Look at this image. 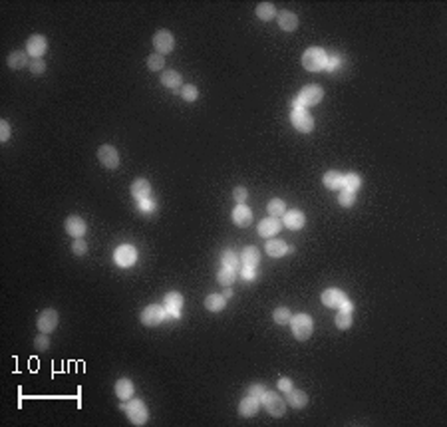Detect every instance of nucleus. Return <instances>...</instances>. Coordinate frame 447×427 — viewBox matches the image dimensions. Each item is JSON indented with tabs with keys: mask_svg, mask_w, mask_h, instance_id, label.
I'll return each instance as SVG.
<instances>
[{
	"mask_svg": "<svg viewBox=\"0 0 447 427\" xmlns=\"http://www.w3.org/2000/svg\"><path fill=\"white\" fill-rule=\"evenodd\" d=\"M338 203L342 205V207H352V205L356 203V195H354L352 191H344V189H342V193H340V197H338Z\"/></svg>",
	"mask_w": 447,
	"mask_h": 427,
	"instance_id": "nucleus-39",
	"label": "nucleus"
},
{
	"mask_svg": "<svg viewBox=\"0 0 447 427\" xmlns=\"http://www.w3.org/2000/svg\"><path fill=\"white\" fill-rule=\"evenodd\" d=\"M290 122H292V125H294L298 131H302V133H310V131L314 129V120H312V116L306 111L304 107H302V109H294L292 116H290Z\"/></svg>",
	"mask_w": 447,
	"mask_h": 427,
	"instance_id": "nucleus-5",
	"label": "nucleus"
},
{
	"mask_svg": "<svg viewBox=\"0 0 447 427\" xmlns=\"http://www.w3.org/2000/svg\"><path fill=\"white\" fill-rule=\"evenodd\" d=\"M161 83L165 88H169V90H177V88H181L183 78H181V74L177 70H167V72L161 74Z\"/></svg>",
	"mask_w": 447,
	"mask_h": 427,
	"instance_id": "nucleus-21",
	"label": "nucleus"
},
{
	"mask_svg": "<svg viewBox=\"0 0 447 427\" xmlns=\"http://www.w3.org/2000/svg\"><path fill=\"white\" fill-rule=\"evenodd\" d=\"M290 407L294 409H302V407L308 406V395L300 389H290L288 391V402H286Z\"/></svg>",
	"mask_w": 447,
	"mask_h": 427,
	"instance_id": "nucleus-23",
	"label": "nucleus"
},
{
	"mask_svg": "<svg viewBox=\"0 0 447 427\" xmlns=\"http://www.w3.org/2000/svg\"><path fill=\"white\" fill-rule=\"evenodd\" d=\"M139 203H142V209H143V211H153V209H155V205L149 203L147 199H143V201H139Z\"/></svg>",
	"mask_w": 447,
	"mask_h": 427,
	"instance_id": "nucleus-49",
	"label": "nucleus"
},
{
	"mask_svg": "<svg viewBox=\"0 0 447 427\" xmlns=\"http://www.w3.org/2000/svg\"><path fill=\"white\" fill-rule=\"evenodd\" d=\"M278 389H283V391L288 393V391L292 389V382H290L288 378H281V380H278Z\"/></svg>",
	"mask_w": 447,
	"mask_h": 427,
	"instance_id": "nucleus-47",
	"label": "nucleus"
},
{
	"mask_svg": "<svg viewBox=\"0 0 447 427\" xmlns=\"http://www.w3.org/2000/svg\"><path fill=\"white\" fill-rule=\"evenodd\" d=\"M264 248H266V254H268V257H274V259L285 257L286 250H288V246H286L285 241H278V239H276V241H268Z\"/></svg>",
	"mask_w": 447,
	"mask_h": 427,
	"instance_id": "nucleus-25",
	"label": "nucleus"
},
{
	"mask_svg": "<svg viewBox=\"0 0 447 427\" xmlns=\"http://www.w3.org/2000/svg\"><path fill=\"white\" fill-rule=\"evenodd\" d=\"M72 252L78 254V257H81V254L88 252V244L83 243V239H76V241H74V244H72Z\"/></svg>",
	"mask_w": 447,
	"mask_h": 427,
	"instance_id": "nucleus-43",
	"label": "nucleus"
},
{
	"mask_svg": "<svg viewBox=\"0 0 447 427\" xmlns=\"http://www.w3.org/2000/svg\"><path fill=\"white\" fill-rule=\"evenodd\" d=\"M64 229H66V233H68L70 237H74V239H81V237L86 235V223H83V219H80V217H68Z\"/></svg>",
	"mask_w": 447,
	"mask_h": 427,
	"instance_id": "nucleus-15",
	"label": "nucleus"
},
{
	"mask_svg": "<svg viewBox=\"0 0 447 427\" xmlns=\"http://www.w3.org/2000/svg\"><path fill=\"white\" fill-rule=\"evenodd\" d=\"M266 393V387L263 384H255V386L248 387V395H253V397H257V400H263V395Z\"/></svg>",
	"mask_w": 447,
	"mask_h": 427,
	"instance_id": "nucleus-44",
	"label": "nucleus"
},
{
	"mask_svg": "<svg viewBox=\"0 0 447 427\" xmlns=\"http://www.w3.org/2000/svg\"><path fill=\"white\" fill-rule=\"evenodd\" d=\"M233 221L239 226H248L253 223V211L246 205H237L235 211H233Z\"/></svg>",
	"mask_w": 447,
	"mask_h": 427,
	"instance_id": "nucleus-18",
	"label": "nucleus"
},
{
	"mask_svg": "<svg viewBox=\"0 0 447 427\" xmlns=\"http://www.w3.org/2000/svg\"><path fill=\"white\" fill-rule=\"evenodd\" d=\"M34 348L38 350V352H44V350H48L50 348V338H48V334H44L40 332V336L34 340Z\"/></svg>",
	"mask_w": 447,
	"mask_h": 427,
	"instance_id": "nucleus-40",
	"label": "nucleus"
},
{
	"mask_svg": "<svg viewBox=\"0 0 447 427\" xmlns=\"http://www.w3.org/2000/svg\"><path fill=\"white\" fill-rule=\"evenodd\" d=\"M281 226H283V223L276 217H266L259 223V235L264 237V239H270L281 231Z\"/></svg>",
	"mask_w": 447,
	"mask_h": 427,
	"instance_id": "nucleus-13",
	"label": "nucleus"
},
{
	"mask_svg": "<svg viewBox=\"0 0 447 427\" xmlns=\"http://www.w3.org/2000/svg\"><path fill=\"white\" fill-rule=\"evenodd\" d=\"M8 66L12 68V70H20L24 66H28V56L20 52V50H16V52H12L10 56H8Z\"/></svg>",
	"mask_w": 447,
	"mask_h": 427,
	"instance_id": "nucleus-30",
	"label": "nucleus"
},
{
	"mask_svg": "<svg viewBox=\"0 0 447 427\" xmlns=\"http://www.w3.org/2000/svg\"><path fill=\"white\" fill-rule=\"evenodd\" d=\"M298 98L304 102V105H316L324 98V90L320 86H316V83H310V86H306L304 90L300 92Z\"/></svg>",
	"mask_w": 447,
	"mask_h": 427,
	"instance_id": "nucleus-10",
	"label": "nucleus"
},
{
	"mask_svg": "<svg viewBox=\"0 0 447 427\" xmlns=\"http://www.w3.org/2000/svg\"><path fill=\"white\" fill-rule=\"evenodd\" d=\"M259 409H261V400H257V397H253V395H246L244 400H241V404H239V413H241L243 417L257 415Z\"/></svg>",
	"mask_w": 447,
	"mask_h": 427,
	"instance_id": "nucleus-16",
	"label": "nucleus"
},
{
	"mask_svg": "<svg viewBox=\"0 0 447 427\" xmlns=\"http://www.w3.org/2000/svg\"><path fill=\"white\" fill-rule=\"evenodd\" d=\"M346 300H348L346 294L342 290H338V288H328V290L322 292V302L326 306H330V308H340Z\"/></svg>",
	"mask_w": 447,
	"mask_h": 427,
	"instance_id": "nucleus-14",
	"label": "nucleus"
},
{
	"mask_svg": "<svg viewBox=\"0 0 447 427\" xmlns=\"http://www.w3.org/2000/svg\"><path fill=\"white\" fill-rule=\"evenodd\" d=\"M266 209H268V215H270V217H276V219H278V217H285V213H286V205L283 199H272Z\"/></svg>",
	"mask_w": 447,
	"mask_h": 427,
	"instance_id": "nucleus-31",
	"label": "nucleus"
},
{
	"mask_svg": "<svg viewBox=\"0 0 447 427\" xmlns=\"http://www.w3.org/2000/svg\"><path fill=\"white\" fill-rule=\"evenodd\" d=\"M276 22L278 26L285 30V32H294L298 28V16L294 12H288V10H283L276 14Z\"/></svg>",
	"mask_w": 447,
	"mask_h": 427,
	"instance_id": "nucleus-17",
	"label": "nucleus"
},
{
	"mask_svg": "<svg viewBox=\"0 0 447 427\" xmlns=\"http://www.w3.org/2000/svg\"><path fill=\"white\" fill-rule=\"evenodd\" d=\"M340 308H342V312H352V310H354V304H352L350 300H346V302L340 306Z\"/></svg>",
	"mask_w": 447,
	"mask_h": 427,
	"instance_id": "nucleus-50",
	"label": "nucleus"
},
{
	"mask_svg": "<svg viewBox=\"0 0 447 427\" xmlns=\"http://www.w3.org/2000/svg\"><path fill=\"white\" fill-rule=\"evenodd\" d=\"M326 62H328V54H326L322 48L318 46H312L308 48L302 56V66L308 72H320L326 68Z\"/></svg>",
	"mask_w": 447,
	"mask_h": 427,
	"instance_id": "nucleus-1",
	"label": "nucleus"
},
{
	"mask_svg": "<svg viewBox=\"0 0 447 427\" xmlns=\"http://www.w3.org/2000/svg\"><path fill=\"white\" fill-rule=\"evenodd\" d=\"M163 66H165V58L161 54H153V56L147 58V68L151 72H159V70H163Z\"/></svg>",
	"mask_w": 447,
	"mask_h": 427,
	"instance_id": "nucleus-36",
	"label": "nucleus"
},
{
	"mask_svg": "<svg viewBox=\"0 0 447 427\" xmlns=\"http://www.w3.org/2000/svg\"><path fill=\"white\" fill-rule=\"evenodd\" d=\"M243 276L246 278V280H253V276H255V268H253V266H244Z\"/></svg>",
	"mask_w": 447,
	"mask_h": 427,
	"instance_id": "nucleus-48",
	"label": "nucleus"
},
{
	"mask_svg": "<svg viewBox=\"0 0 447 427\" xmlns=\"http://www.w3.org/2000/svg\"><path fill=\"white\" fill-rule=\"evenodd\" d=\"M153 46H155L157 54H161V56L163 54H169L175 48V38H173V34L169 30H159L153 36Z\"/></svg>",
	"mask_w": 447,
	"mask_h": 427,
	"instance_id": "nucleus-7",
	"label": "nucleus"
},
{
	"mask_svg": "<svg viewBox=\"0 0 447 427\" xmlns=\"http://www.w3.org/2000/svg\"><path fill=\"white\" fill-rule=\"evenodd\" d=\"M36 326L38 330L44 332V334H50L52 330H56L58 326V312L54 308H46L38 314V320H36Z\"/></svg>",
	"mask_w": 447,
	"mask_h": 427,
	"instance_id": "nucleus-4",
	"label": "nucleus"
},
{
	"mask_svg": "<svg viewBox=\"0 0 447 427\" xmlns=\"http://www.w3.org/2000/svg\"><path fill=\"white\" fill-rule=\"evenodd\" d=\"M257 16L264 22L272 20V18L276 16V8H274V4H270V2H261V4L257 6Z\"/></svg>",
	"mask_w": 447,
	"mask_h": 427,
	"instance_id": "nucleus-28",
	"label": "nucleus"
},
{
	"mask_svg": "<svg viewBox=\"0 0 447 427\" xmlns=\"http://www.w3.org/2000/svg\"><path fill=\"white\" fill-rule=\"evenodd\" d=\"M114 259H116V263L120 266H131L135 263V259H137V250H135L131 244H122V246L116 250Z\"/></svg>",
	"mask_w": 447,
	"mask_h": 427,
	"instance_id": "nucleus-11",
	"label": "nucleus"
},
{
	"mask_svg": "<svg viewBox=\"0 0 447 427\" xmlns=\"http://www.w3.org/2000/svg\"><path fill=\"white\" fill-rule=\"evenodd\" d=\"M221 261H223V266H227V268H237L239 266V257L235 252H231V250L225 252Z\"/></svg>",
	"mask_w": 447,
	"mask_h": 427,
	"instance_id": "nucleus-38",
	"label": "nucleus"
},
{
	"mask_svg": "<svg viewBox=\"0 0 447 427\" xmlns=\"http://www.w3.org/2000/svg\"><path fill=\"white\" fill-rule=\"evenodd\" d=\"M46 48H48V42L44 36L40 34H34V36H30L28 42H26V52L32 56V60H36V58H40L42 54L46 52Z\"/></svg>",
	"mask_w": 447,
	"mask_h": 427,
	"instance_id": "nucleus-12",
	"label": "nucleus"
},
{
	"mask_svg": "<svg viewBox=\"0 0 447 427\" xmlns=\"http://www.w3.org/2000/svg\"><path fill=\"white\" fill-rule=\"evenodd\" d=\"M290 318H292V314H290V310H288V308H285V306L276 308V310H274V314H272V320H274L276 324H288V322H290Z\"/></svg>",
	"mask_w": 447,
	"mask_h": 427,
	"instance_id": "nucleus-34",
	"label": "nucleus"
},
{
	"mask_svg": "<svg viewBox=\"0 0 447 427\" xmlns=\"http://www.w3.org/2000/svg\"><path fill=\"white\" fill-rule=\"evenodd\" d=\"M304 223H306L304 213H300V211H288V213H285V226H288V229L298 231V229L304 226Z\"/></svg>",
	"mask_w": 447,
	"mask_h": 427,
	"instance_id": "nucleus-20",
	"label": "nucleus"
},
{
	"mask_svg": "<svg viewBox=\"0 0 447 427\" xmlns=\"http://www.w3.org/2000/svg\"><path fill=\"white\" fill-rule=\"evenodd\" d=\"M183 306V296L179 292H169L165 294V308L171 316H179V308Z\"/></svg>",
	"mask_w": 447,
	"mask_h": 427,
	"instance_id": "nucleus-19",
	"label": "nucleus"
},
{
	"mask_svg": "<svg viewBox=\"0 0 447 427\" xmlns=\"http://www.w3.org/2000/svg\"><path fill=\"white\" fill-rule=\"evenodd\" d=\"M133 384L127 380V378H122V380H118V384H116V395L120 397V400H129L131 395H133Z\"/></svg>",
	"mask_w": 447,
	"mask_h": 427,
	"instance_id": "nucleus-26",
	"label": "nucleus"
},
{
	"mask_svg": "<svg viewBox=\"0 0 447 427\" xmlns=\"http://www.w3.org/2000/svg\"><path fill=\"white\" fill-rule=\"evenodd\" d=\"M205 308H207L209 312H221L225 308V298L221 294H209V296L205 298Z\"/></svg>",
	"mask_w": 447,
	"mask_h": 427,
	"instance_id": "nucleus-29",
	"label": "nucleus"
},
{
	"mask_svg": "<svg viewBox=\"0 0 447 427\" xmlns=\"http://www.w3.org/2000/svg\"><path fill=\"white\" fill-rule=\"evenodd\" d=\"M290 328L296 340L304 342L312 336V318L308 314H296L290 318Z\"/></svg>",
	"mask_w": 447,
	"mask_h": 427,
	"instance_id": "nucleus-2",
	"label": "nucleus"
},
{
	"mask_svg": "<svg viewBox=\"0 0 447 427\" xmlns=\"http://www.w3.org/2000/svg\"><path fill=\"white\" fill-rule=\"evenodd\" d=\"M261 402H263L266 413H270L272 417H283L286 413V402L276 391H268V389H266V393L263 395Z\"/></svg>",
	"mask_w": 447,
	"mask_h": 427,
	"instance_id": "nucleus-3",
	"label": "nucleus"
},
{
	"mask_svg": "<svg viewBox=\"0 0 447 427\" xmlns=\"http://www.w3.org/2000/svg\"><path fill=\"white\" fill-rule=\"evenodd\" d=\"M322 183H324V187L330 189V191L342 189V187H344V175H340L338 171H328L324 175V179H322Z\"/></svg>",
	"mask_w": 447,
	"mask_h": 427,
	"instance_id": "nucleus-24",
	"label": "nucleus"
},
{
	"mask_svg": "<svg viewBox=\"0 0 447 427\" xmlns=\"http://www.w3.org/2000/svg\"><path fill=\"white\" fill-rule=\"evenodd\" d=\"M30 72L32 74H36V76H40L46 72V62L42 60V58H36V60L30 62Z\"/></svg>",
	"mask_w": 447,
	"mask_h": 427,
	"instance_id": "nucleus-41",
	"label": "nucleus"
},
{
	"mask_svg": "<svg viewBox=\"0 0 447 427\" xmlns=\"http://www.w3.org/2000/svg\"><path fill=\"white\" fill-rule=\"evenodd\" d=\"M338 64H340V56H336V54H332V56H328V62H326V68H328L330 72H336V68H338Z\"/></svg>",
	"mask_w": 447,
	"mask_h": 427,
	"instance_id": "nucleus-46",
	"label": "nucleus"
},
{
	"mask_svg": "<svg viewBox=\"0 0 447 427\" xmlns=\"http://www.w3.org/2000/svg\"><path fill=\"white\" fill-rule=\"evenodd\" d=\"M360 185H362V179L356 175V173H348L344 175V191H352V193H356L358 189H360Z\"/></svg>",
	"mask_w": 447,
	"mask_h": 427,
	"instance_id": "nucleus-33",
	"label": "nucleus"
},
{
	"mask_svg": "<svg viewBox=\"0 0 447 427\" xmlns=\"http://www.w3.org/2000/svg\"><path fill=\"white\" fill-rule=\"evenodd\" d=\"M336 326L340 330H348L352 326V312H340L336 314Z\"/></svg>",
	"mask_w": 447,
	"mask_h": 427,
	"instance_id": "nucleus-37",
	"label": "nucleus"
},
{
	"mask_svg": "<svg viewBox=\"0 0 447 427\" xmlns=\"http://www.w3.org/2000/svg\"><path fill=\"white\" fill-rule=\"evenodd\" d=\"M235 278H237L235 268H227V266H223V268L219 270V274H217V280L225 286H231L233 282H235Z\"/></svg>",
	"mask_w": 447,
	"mask_h": 427,
	"instance_id": "nucleus-32",
	"label": "nucleus"
},
{
	"mask_svg": "<svg viewBox=\"0 0 447 427\" xmlns=\"http://www.w3.org/2000/svg\"><path fill=\"white\" fill-rule=\"evenodd\" d=\"M125 409H127V415H129L133 425H145L147 423V407L143 406L142 400H133Z\"/></svg>",
	"mask_w": 447,
	"mask_h": 427,
	"instance_id": "nucleus-8",
	"label": "nucleus"
},
{
	"mask_svg": "<svg viewBox=\"0 0 447 427\" xmlns=\"http://www.w3.org/2000/svg\"><path fill=\"white\" fill-rule=\"evenodd\" d=\"M181 98L187 100V102H195L197 98H199V90L193 86V83H189V86H181Z\"/></svg>",
	"mask_w": 447,
	"mask_h": 427,
	"instance_id": "nucleus-35",
	"label": "nucleus"
},
{
	"mask_svg": "<svg viewBox=\"0 0 447 427\" xmlns=\"http://www.w3.org/2000/svg\"><path fill=\"white\" fill-rule=\"evenodd\" d=\"M163 318H165V310H163L161 306L151 304V306H147L145 310H142V322H143V326H157V324H161Z\"/></svg>",
	"mask_w": 447,
	"mask_h": 427,
	"instance_id": "nucleus-9",
	"label": "nucleus"
},
{
	"mask_svg": "<svg viewBox=\"0 0 447 427\" xmlns=\"http://www.w3.org/2000/svg\"><path fill=\"white\" fill-rule=\"evenodd\" d=\"M241 261H243L244 266H255L259 265V261H261V254H259V250L255 248V246H246L243 252H241Z\"/></svg>",
	"mask_w": 447,
	"mask_h": 427,
	"instance_id": "nucleus-27",
	"label": "nucleus"
},
{
	"mask_svg": "<svg viewBox=\"0 0 447 427\" xmlns=\"http://www.w3.org/2000/svg\"><path fill=\"white\" fill-rule=\"evenodd\" d=\"M98 159L107 169H118L120 167V153L114 145H102L98 149Z\"/></svg>",
	"mask_w": 447,
	"mask_h": 427,
	"instance_id": "nucleus-6",
	"label": "nucleus"
},
{
	"mask_svg": "<svg viewBox=\"0 0 447 427\" xmlns=\"http://www.w3.org/2000/svg\"><path fill=\"white\" fill-rule=\"evenodd\" d=\"M149 193H151V185L147 179H135L133 183H131V195L135 197V199H147L149 197Z\"/></svg>",
	"mask_w": 447,
	"mask_h": 427,
	"instance_id": "nucleus-22",
	"label": "nucleus"
},
{
	"mask_svg": "<svg viewBox=\"0 0 447 427\" xmlns=\"http://www.w3.org/2000/svg\"><path fill=\"white\" fill-rule=\"evenodd\" d=\"M8 137H10V125H8L6 120H2L0 122V141H8Z\"/></svg>",
	"mask_w": 447,
	"mask_h": 427,
	"instance_id": "nucleus-45",
	"label": "nucleus"
},
{
	"mask_svg": "<svg viewBox=\"0 0 447 427\" xmlns=\"http://www.w3.org/2000/svg\"><path fill=\"white\" fill-rule=\"evenodd\" d=\"M246 197H248V191H246L244 187H235V191H233V199H235L237 203H239V205H244Z\"/></svg>",
	"mask_w": 447,
	"mask_h": 427,
	"instance_id": "nucleus-42",
	"label": "nucleus"
}]
</instances>
